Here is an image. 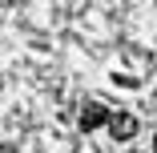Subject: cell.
<instances>
[{"mask_svg":"<svg viewBox=\"0 0 157 153\" xmlns=\"http://www.w3.org/2000/svg\"><path fill=\"white\" fill-rule=\"evenodd\" d=\"M109 109L105 105H97V101H89V105H81V117H77V125L85 129V133H93V129H101V125H109Z\"/></svg>","mask_w":157,"mask_h":153,"instance_id":"6da1fadb","label":"cell"},{"mask_svg":"<svg viewBox=\"0 0 157 153\" xmlns=\"http://www.w3.org/2000/svg\"><path fill=\"white\" fill-rule=\"evenodd\" d=\"M109 133H113V141L137 137V117H133V113H113V117H109Z\"/></svg>","mask_w":157,"mask_h":153,"instance_id":"7a4b0ae2","label":"cell"},{"mask_svg":"<svg viewBox=\"0 0 157 153\" xmlns=\"http://www.w3.org/2000/svg\"><path fill=\"white\" fill-rule=\"evenodd\" d=\"M153 149H157V141H153Z\"/></svg>","mask_w":157,"mask_h":153,"instance_id":"3957f363","label":"cell"}]
</instances>
